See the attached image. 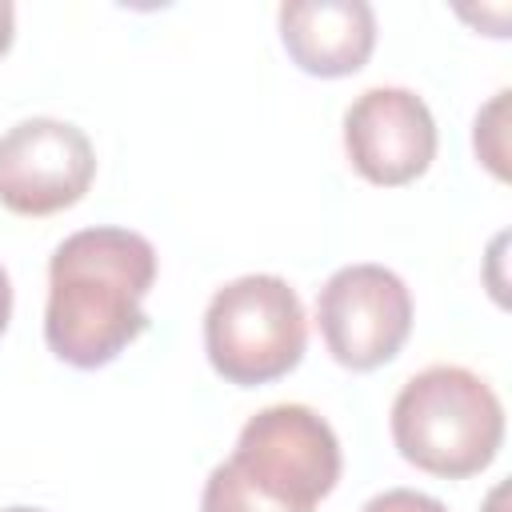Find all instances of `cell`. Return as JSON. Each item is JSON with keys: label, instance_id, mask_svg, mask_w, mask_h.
<instances>
[{"label": "cell", "instance_id": "cell-6", "mask_svg": "<svg viewBox=\"0 0 512 512\" xmlns=\"http://www.w3.org/2000/svg\"><path fill=\"white\" fill-rule=\"evenodd\" d=\"M96 176L92 140L56 116H28L0 136V204L16 216H52L84 200Z\"/></svg>", "mask_w": 512, "mask_h": 512}, {"label": "cell", "instance_id": "cell-8", "mask_svg": "<svg viewBox=\"0 0 512 512\" xmlns=\"http://www.w3.org/2000/svg\"><path fill=\"white\" fill-rule=\"evenodd\" d=\"M280 40L308 76H352L376 48V12L364 0H288L280 4Z\"/></svg>", "mask_w": 512, "mask_h": 512}, {"label": "cell", "instance_id": "cell-3", "mask_svg": "<svg viewBox=\"0 0 512 512\" xmlns=\"http://www.w3.org/2000/svg\"><path fill=\"white\" fill-rule=\"evenodd\" d=\"M392 440L420 472L464 480L496 460L504 444V404L476 372L432 364L396 392Z\"/></svg>", "mask_w": 512, "mask_h": 512}, {"label": "cell", "instance_id": "cell-2", "mask_svg": "<svg viewBox=\"0 0 512 512\" xmlns=\"http://www.w3.org/2000/svg\"><path fill=\"white\" fill-rule=\"evenodd\" d=\"M340 440L308 404H268L200 492V512H312L340 480Z\"/></svg>", "mask_w": 512, "mask_h": 512}, {"label": "cell", "instance_id": "cell-7", "mask_svg": "<svg viewBox=\"0 0 512 512\" xmlns=\"http://www.w3.org/2000/svg\"><path fill=\"white\" fill-rule=\"evenodd\" d=\"M344 152L368 184L400 188L428 172L436 156V120L412 88H368L344 112Z\"/></svg>", "mask_w": 512, "mask_h": 512}, {"label": "cell", "instance_id": "cell-9", "mask_svg": "<svg viewBox=\"0 0 512 512\" xmlns=\"http://www.w3.org/2000/svg\"><path fill=\"white\" fill-rule=\"evenodd\" d=\"M360 512H448L436 496L416 492V488H388L380 496H372Z\"/></svg>", "mask_w": 512, "mask_h": 512}, {"label": "cell", "instance_id": "cell-10", "mask_svg": "<svg viewBox=\"0 0 512 512\" xmlns=\"http://www.w3.org/2000/svg\"><path fill=\"white\" fill-rule=\"evenodd\" d=\"M12 32H16V8L8 0H0V56L12 48Z\"/></svg>", "mask_w": 512, "mask_h": 512}, {"label": "cell", "instance_id": "cell-4", "mask_svg": "<svg viewBox=\"0 0 512 512\" xmlns=\"http://www.w3.org/2000/svg\"><path fill=\"white\" fill-rule=\"evenodd\" d=\"M308 344V320L296 288L284 276H236L204 308V352L216 376L236 388H256L288 376Z\"/></svg>", "mask_w": 512, "mask_h": 512}, {"label": "cell", "instance_id": "cell-12", "mask_svg": "<svg viewBox=\"0 0 512 512\" xmlns=\"http://www.w3.org/2000/svg\"><path fill=\"white\" fill-rule=\"evenodd\" d=\"M0 512H44V508H24V504H16V508H0Z\"/></svg>", "mask_w": 512, "mask_h": 512}, {"label": "cell", "instance_id": "cell-5", "mask_svg": "<svg viewBox=\"0 0 512 512\" xmlns=\"http://www.w3.org/2000/svg\"><path fill=\"white\" fill-rule=\"evenodd\" d=\"M316 324L336 364L372 372L404 348L412 332V292L384 264H348L316 292Z\"/></svg>", "mask_w": 512, "mask_h": 512}, {"label": "cell", "instance_id": "cell-1", "mask_svg": "<svg viewBox=\"0 0 512 512\" xmlns=\"http://www.w3.org/2000/svg\"><path fill=\"white\" fill-rule=\"evenodd\" d=\"M156 248L132 228H80L48 260L44 340L72 368L112 364L144 328Z\"/></svg>", "mask_w": 512, "mask_h": 512}, {"label": "cell", "instance_id": "cell-11", "mask_svg": "<svg viewBox=\"0 0 512 512\" xmlns=\"http://www.w3.org/2000/svg\"><path fill=\"white\" fill-rule=\"evenodd\" d=\"M8 320H12V280H8V272L0 268V336H4Z\"/></svg>", "mask_w": 512, "mask_h": 512}]
</instances>
